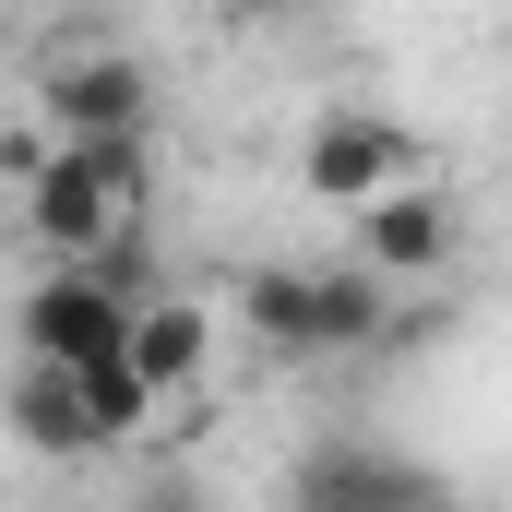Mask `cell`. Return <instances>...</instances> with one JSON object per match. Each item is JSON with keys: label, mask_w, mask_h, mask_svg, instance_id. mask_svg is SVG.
<instances>
[{"label": "cell", "mask_w": 512, "mask_h": 512, "mask_svg": "<svg viewBox=\"0 0 512 512\" xmlns=\"http://www.w3.org/2000/svg\"><path fill=\"white\" fill-rule=\"evenodd\" d=\"M0 417H12V441L48 453V465H96V453H108L96 417H84V393H72V370H48V358H24V370L0 382Z\"/></svg>", "instance_id": "7"}, {"label": "cell", "mask_w": 512, "mask_h": 512, "mask_svg": "<svg viewBox=\"0 0 512 512\" xmlns=\"http://www.w3.org/2000/svg\"><path fill=\"white\" fill-rule=\"evenodd\" d=\"M131 370H143V393L167 405V393H191L203 370H215V322H203V298H143L131 310Z\"/></svg>", "instance_id": "9"}, {"label": "cell", "mask_w": 512, "mask_h": 512, "mask_svg": "<svg viewBox=\"0 0 512 512\" xmlns=\"http://www.w3.org/2000/svg\"><path fill=\"white\" fill-rule=\"evenodd\" d=\"M143 108H155V84H143V60H120V48L48 72V131H143Z\"/></svg>", "instance_id": "8"}, {"label": "cell", "mask_w": 512, "mask_h": 512, "mask_svg": "<svg viewBox=\"0 0 512 512\" xmlns=\"http://www.w3.org/2000/svg\"><path fill=\"white\" fill-rule=\"evenodd\" d=\"M382 274L370 262H346V274H251V334L274 358H346V346H370L382 334Z\"/></svg>", "instance_id": "2"}, {"label": "cell", "mask_w": 512, "mask_h": 512, "mask_svg": "<svg viewBox=\"0 0 512 512\" xmlns=\"http://www.w3.org/2000/svg\"><path fill=\"white\" fill-rule=\"evenodd\" d=\"M298 512H441V489H429V465H405L382 441H334L298 465Z\"/></svg>", "instance_id": "5"}, {"label": "cell", "mask_w": 512, "mask_h": 512, "mask_svg": "<svg viewBox=\"0 0 512 512\" xmlns=\"http://www.w3.org/2000/svg\"><path fill=\"white\" fill-rule=\"evenodd\" d=\"M227 12H239V24H274V12H298V0H227Z\"/></svg>", "instance_id": "10"}, {"label": "cell", "mask_w": 512, "mask_h": 512, "mask_svg": "<svg viewBox=\"0 0 512 512\" xmlns=\"http://www.w3.org/2000/svg\"><path fill=\"white\" fill-rule=\"evenodd\" d=\"M143 203V131H48V155L24 167V215L48 262H96Z\"/></svg>", "instance_id": "1"}, {"label": "cell", "mask_w": 512, "mask_h": 512, "mask_svg": "<svg viewBox=\"0 0 512 512\" xmlns=\"http://www.w3.org/2000/svg\"><path fill=\"white\" fill-rule=\"evenodd\" d=\"M358 262H370L382 286H417V274H441V262H453V215H441V191L393 179L382 203H358Z\"/></svg>", "instance_id": "6"}, {"label": "cell", "mask_w": 512, "mask_h": 512, "mask_svg": "<svg viewBox=\"0 0 512 512\" xmlns=\"http://www.w3.org/2000/svg\"><path fill=\"white\" fill-rule=\"evenodd\" d=\"M12 334H24V358H48V370H84V358L131 346V298L96 274V262H48V274L24 286Z\"/></svg>", "instance_id": "3"}, {"label": "cell", "mask_w": 512, "mask_h": 512, "mask_svg": "<svg viewBox=\"0 0 512 512\" xmlns=\"http://www.w3.org/2000/svg\"><path fill=\"white\" fill-rule=\"evenodd\" d=\"M393 179H405V131L382 108H322L310 143H298V191H322L334 215H358V203H382Z\"/></svg>", "instance_id": "4"}]
</instances>
